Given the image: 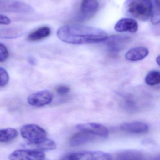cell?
I'll use <instances>...</instances> for the list:
<instances>
[{
	"mask_svg": "<svg viewBox=\"0 0 160 160\" xmlns=\"http://www.w3.org/2000/svg\"><path fill=\"white\" fill-rule=\"evenodd\" d=\"M57 36L63 42L73 45L100 43L106 41L108 37L107 33L102 29L77 24L60 27Z\"/></svg>",
	"mask_w": 160,
	"mask_h": 160,
	"instance_id": "1",
	"label": "cell"
},
{
	"mask_svg": "<svg viewBox=\"0 0 160 160\" xmlns=\"http://www.w3.org/2000/svg\"><path fill=\"white\" fill-rule=\"evenodd\" d=\"M151 0H126L124 5L125 13L129 17L146 21L151 16Z\"/></svg>",
	"mask_w": 160,
	"mask_h": 160,
	"instance_id": "2",
	"label": "cell"
},
{
	"mask_svg": "<svg viewBox=\"0 0 160 160\" xmlns=\"http://www.w3.org/2000/svg\"><path fill=\"white\" fill-rule=\"evenodd\" d=\"M23 138L27 141V144L38 142L47 138V132L39 126L35 124H26L20 130Z\"/></svg>",
	"mask_w": 160,
	"mask_h": 160,
	"instance_id": "3",
	"label": "cell"
},
{
	"mask_svg": "<svg viewBox=\"0 0 160 160\" xmlns=\"http://www.w3.org/2000/svg\"><path fill=\"white\" fill-rule=\"evenodd\" d=\"M0 10L5 12L31 14L34 11L32 7L18 1H6L0 3Z\"/></svg>",
	"mask_w": 160,
	"mask_h": 160,
	"instance_id": "4",
	"label": "cell"
},
{
	"mask_svg": "<svg viewBox=\"0 0 160 160\" xmlns=\"http://www.w3.org/2000/svg\"><path fill=\"white\" fill-rule=\"evenodd\" d=\"M46 155L43 151L35 149H18L9 155V160H44Z\"/></svg>",
	"mask_w": 160,
	"mask_h": 160,
	"instance_id": "5",
	"label": "cell"
},
{
	"mask_svg": "<svg viewBox=\"0 0 160 160\" xmlns=\"http://www.w3.org/2000/svg\"><path fill=\"white\" fill-rule=\"evenodd\" d=\"M69 160H112L110 154L101 151H85L68 155Z\"/></svg>",
	"mask_w": 160,
	"mask_h": 160,
	"instance_id": "6",
	"label": "cell"
},
{
	"mask_svg": "<svg viewBox=\"0 0 160 160\" xmlns=\"http://www.w3.org/2000/svg\"><path fill=\"white\" fill-rule=\"evenodd\" d=\"M99 4L97 0H82L80 5L79 19L86 21L92 18L98 10Z\"/></svg>",
	"mask_w": 160,
	"mask_h": 160,
	"instance_id": "7",
	"label": "cell"
},
{
	"mask_svg": "<svg viewBox=\"0 0 160 160\" xmlns=\"http://www.w3.org/2000/svg\"><path fill=\"white\" fill-rule=\"evenodd\" d=\"M129 36L116 35L110 37L106 39V46L112 52H118L123 50L130 41Z\"/></svg>",
	"mask_w": 160,
	"mask_h": 160,
	"instance_id": "8",
	"label": "cell"
},
{
	"mask_svg": "<svg viewBox=\"0 0 160 160\" xmlns=\"http://www.w3.org/2000/svg\"><path fill=\"white\" fill-rule=\"evenodd\" d=\"M53 99V94L47 90H41L31 94L27 99L28 103L36 107H41L49 104Z\"/></svg>",
	"mask_w": 160,
	"mask_h": 160,
	"instance_id": "9",
	"label": "cell"
},
{
	"mask_svg": "<svg viewBox=\"0 0 160 160\" xmlns=\"http://www.w3.org/2000/svg\"><path fill=\"white\" fill-rule=\"evenodd\" d=\"M77 128L82 131L87 132L95 135L107 138L109 135L108 129L101 124L95 123H85L78 125Z\"/></svg>",
	"mask_w": 160,
	"mask_h": 160,
	"instance_id": "10",
	"label": "cell"
},
{
	"mask_svg": "<svg viewBox=\"0 0 160 160\" xmlns=\"http://www.w3.org/2000/svg\"><path fill=\"white\" fill-rule=\"evenodd\" d=\"M138 22L132 18H124L118 21L115 25L114 29L119 32H129L135 33L138 31Z\"/></svg>",
	"mask_w": 160,
	"mask_h": 160,
	"instance_id": "11",
	"label": "cell"
},
{
	"mask_svg": "<svg viewBox=\"0 0 160 160\" xmlns=\"http://www.w3.org/2000/svg\"><path fill=\"white\" fill-rule=\"evenodd\" d=\"M120 129L123 131L128 133L142 134L147 132L149 128L147 125L143 122L134 121L122 124Z\"/></svg>",
	"mask_w": 160,
	"mask_h": 160,
	"instance_id": "12",
	"label": "cell"
},
{
	"mask_svg": "<svg viewBox=\"0 0 160 160\" xmlns=\"http://www.w3.org/2000/svg\"><path fill=\"white\" fill-rule=\"evenodd\" d=\"M95 136L87 132L81 131L71 137L70 141V144L72 147L83 145L94 141L96 139Z\"/></svg>",
	"mask_w": 160,
	"mask_h": 160,
	"instance_id": "13",
	"label": "cell"
},
{
	"mask_svg": "<svg viewBox=\"0 0 160 160\" xmlns=\"http://www.w3.org/2000/svg\"><path fill=\"white\" fill-rule=\"evenodd\" d=\"M148 53V49L144 47H135L131 49L126 53V58L131 62L140 61L145 58Z\"/></svg>",
	"mask_w": 160,
	"mask_h": 160,
	"instance_id": "14",
	"label": "cell"
},
{
	"mask_svg": "<svg viewBox=\"0 0 160 160\" xmlns=\"http://www.w3.org/2000/svg\"><path fill=\"white\" fill-rule=\"evenodd\" d=\"M23 30L20 27H13L0 29V38L13 39L21 36Z\"/></svg>",
	"mask_w": 160,
	"mask_h": 160,
	"instance_id": "15",
	"label": "cell"
},
{
	"mask_svg": "<svg viewBox=\"0 0 160 160\" xmlns=\"http://www.w3.org/2000/svg\"><path fill=\"white\" fill-rule=\"evenodd\" d=\"M51 31L48 26H43L37 29L28 35V39L32 42L39 41L49 37Z\"/></svg>",
	"mask_w": 160,
	"mask_h": 160,
	"instance_id": "16",
	"label": "cell"
},
{
	"mask_svg": "<svg viewBox=\"0 0 160 160\" xmlns=\"http://www.w3.org/2000/svg\"><path fill=\"white\" fill-rule=\"evenodd\" d=\"M144 156L142 152L136 150H126L117 154L116 160H143Z\"/></svg>",
	"mask_w": 160,
	"mask_h": 160,
	"instance_id": "17",
	"label": "cell"
},
{
	"mask_svg": "<svg viewBox=\"0 0 160 160\" xmlns=\"http://www.w3.org/2000/svg\"><path fill=\"white\" fill-rule=\"evenodd\" d=\"M28 145L34 148L35 150L41 151L54 150L56 148L55 142L48 138H45L38 142Z\"/></svg>",
	"mask_w": 160,
	"mask_h": 160,
	"instance_id": "18",
	"label": "cell"
},
{
	"mask_svg": "<svg viewBox=\"0 0 160 160\" xmlns=\"http://www.w3.org/2000/svg\"><path fill=\"white\" fill-rule=\"evenodd\" d=\"M18 134V131L12 128L0 129V142H11L17 138Z\"/></svg>",
	"mask_w": 160,
	"mask_h": 160,
	"instance_id": "19",
	"label": "cell"
},
{
	"mask_svg": "<svg viewBox=\"0 0 160 160\" xmlns=\"http://www.w3.org/2000/svg\"><path fill=\"white\" fill-rule=\"evenodd\" d=\"M152 8L151 21L154 25L159 24L160 21V0H151Z\"/></svg>",
	"mask_w": 160,
	"mask_h": 160,
	"instance_id": "20",
	"label": "cell"
},
{
	"mask_svg": "<svg viewBox=\"0 0 160 160\" xmlns=\"http://www.w3.org/2000/svg\"><path fill=\"white\" fill-rule=\"evenodd\" d=\"M145 82L149 86L158 84L160 82V72L157 71H150L146 77Z\"/></svg>",
	"mask_w": 160,
	"mask_h": 160,
	"instance_id": "21",
	"label": "cell"
},
{
	"mask_svg": "<svg viewBox=\"0 0 160 160\" xmlns=\"http://www.w3.org/2000/svg\"><path fill=\"white\" fill-rule=\"evenodd\" d=\"M9 81V76L6 70L0 67V87L6 85Z\"/></svg>",
	"mask_w": 160,
	"mask_h": 160,
	"instance_id": "22",
	"label": "cell"
},
{
	"mask_svg": "<svg viewBox=\"0 0 160 160\" xmlns=\"http://www.w3.org/2000/svg\"><path fill=\"white\" fill-rule=\"evenodd\" d=\"M8 50L5 46L0 43V62H5L8 57Z\"/></svg>",
	"mask_w": 160,
	"mask_h": 160,
	"instance_id": "23",
	"label": "cell"
},
{
	"mask_svg": "<svg viewBox=\"0 0 160 160\" xmlns=\"http://www.w3.org/2000/svg\"><path fill=\"white\" fill-rule=\"evenodd\" d=\"M69 87L65 85H61L56 88V91L57 94L60 96H65L70 92Z\"/></svg>",
	"mask_w": 160,
	"mask_h": 160,
	"instance_id": "24",
	"label": "cell"
},
{
	"mask_svg": "<svg viewBox=\"0 0 160 160\" xmlns=\"http://www.w3.org/2000/svg\"><path fill=\"white\" fill-rule=\"evenodd\" d=\"M11 21L8 17L4 15H0V24L8 25L10 24Z\"/></svg>",
	"mask_w": 160,
	"mask_h": 160,
	"instance_id": "25",
	"label": "cell"
},
{
	"mask_svg": "<svg viewBox=\"0 0 160 160\" xmlns=\"http://www.w3.org/2000/svg\"><path fill=\"white\" fill-rule=\"evenodd\" d=\"M157 62L158 64L159 65L160 63V56H158L157 59Z\"/></svg>",
	"mask_w": 160,
	"mask_h": 160,
	"instance_id": "26",
	"label": "cell"
},
{
	"mask_svg": "<svg viewBox=\"0 0 160 160\" xmlns=\"http://www.w3.org/2000/svg\"><path fill=\"white\" fill-rule=\"evenodd\" d=\"M62 160H69L68 158V155L67 156H65V157H64L63 158V159Z\"/></svg>",
	"mask_w": 160,
	"mask_h": 160,
	"instance_id": "27",
	"label": "cell"
}]
</instances>
